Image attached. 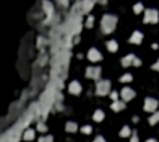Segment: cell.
<instances>
[{
  "instance_id": "6da1fadb",
  "label": "cell",
  "mask_w": 159,
  "mask_h": 142,
  "mask_svg": "<svg viewBox=\"0 0 159 142\" xmlns=\"http://www.w3.org/2000/svg\"><path fill=\"white\" fill-rule=\"evenodd\" d=\"M116 23H117V18L113 15H104L101 20V30L105 34H109L115 30Z\"/></svg>"
},
{
  "instance_id": "7a4b0ae2",
  "label": "cell",
  "mask_w": 159,
  "mask_h": 142,
  "mask_svg": "<svg viewBox=\"0 0 159 142\" xmlns=\"http://www.w3.org/2000/svg\"><path fill=\"white\" fill-rule=\"evenodd\" d=\"M159 20V14L156 10H146L144 14V23H156Z\"/></svg>"
},
{
  "instance_id": "3957f363",
  "label": "cell",
  "mask_w": 159,
  "mask_h": 142,
  "mask_svg": "<svg viewBox=\"0 0 159 142\" xmlns=\"http://www.w3.org/2000/svg\"><path fill=\"white\" fill-rule=\"evenodd\" d=\"M109 89H110V83L108 81V80H102V81L97 83V88H96L97 95L104 96L109 92Z\"/></svg>"
},
{
  "instance_id": "277c9868",
  "label": "cell",
  "mask_w": 159,
  "mask_h": 142,
  "mask_svg": "<svg viewBox=\"0 0 159 142\" xmlns=\"http://www.w3.org/2000/svg\"><path fill=\"white\" fill-rule=\"evenodd\" d=\"M100 74H101V69H100L99 66H89V68H86L85 76L88 77V79L97 80L100 77Z\"/></svg>"
},
{
  "instance_id": "5b68a950",
  "label": "cell",
  "mask_w": 159,
  "mask_h": 142,
  "mask_svg": "<svg viewBox=\"0 0 159 142\" xmlns=\"http://www.w3.org/2000/svg\"><path fill=\"white\" fill-rule=\"evenodd\" d=\"M156 107H158V100H155V99L152 98H147L144 100V110L146 111H155Z\"/></svg>"
},
{
  "instance_id": "8992f818",
  "label": "cell",
  "mask_w": 159,
  "mask_h": 142,
  "mask_svg": "<svg viewBox=\"0 0 159 142\" xmlns=\"http://www.w3.org/2000/svg\"><path fill=\"white\" fill-rule=\"evenodd\" d=\"M121 98H123L124 101L132 100V99L135 98V91L131 89V88H128V87H124L123 89H121Z\"/></svg>"
},
{
  "instance_id": "52a82bcc",
  "label": "cell",
  "mask_w": 159,
  "mask_h": 142,
  "mask_svg": "<svg viewBox=\"0 0 159 142\" xmlns=\"http://www.w3.org/2000/svg\"><path fill=\"white\" fill-rule=\"evenodd\" d=\"M88 58H89V61H92V62H97V61H100V60L102 58V56H101V53H100L99 50L93 47V49L89 50Z\"/></svg>"
},
{
  "instance_id": "ba28073f",
  "label": "cell",
  "mask_w": 159,
  "mask_h": 142,
  "mask_svg": "<svg viewBox=\"0 0 159 142\" xmlns=\"http://www.w3.org/2000/svg\"><path fill=\"white\" fill-rule=\"evenodd\" d=\"M142 39H143V34L140 33V31H135V33L131 35V38H129V42H131V44L139 45V44H142Z\"/></svg>"
},
{
  "instance_id": "9c48e42d",
  "label": "cell",
  "mask_w": 159,
  "mask_h": 142,
  "mask_svg": "<svg viewBox=\"0 0 159 142\" xmlns=\"http://www.w3.org/2000/svg\"><path fill=\"white\" fill-rule=\"evenodd\" d=\"M69 91L73 95H77V93L81 92V84L78 81H72L69 85Z\"/></svg>"
},
{
  "instance_id": "30bf717a",
  "label": "cell",
  "mask_w": 159,
  "mask_h": 142,
  "mask_svg": "<svg viewBox=\"0 0 159 142\" xmlns=\"http://www.w3.org/2000/svg\"><path fill=\"white\" fill-rule=\"evenodd\" d=\"M134 60H135V56L134 54H128L127 57H124L123 60H121V65H123V66L134 65Z\"/></svg>"
},
{
  "instance_id": "8fae6325",
  "label": "cell",
  "mask_w": 159,
  "mask_h": 142,
  "mask_svg": "<svg viewBox=\"0 0 159 142\" xmlns=\"http://www.w3.org/2000/svg\"><path fill=\"white\" fill-rule=\"evenodd\" d=\"M125 107V104H124V101H113V104L110 106V108L113 110V111H121V110Z\"/></svg>"
},
{
  "instance_id": "7c38bea8",
  "label": "cell",
  "mask_w": 159,
  "mask_h": 142,
  "mask_svg": "<svg viewBox=\"0 0 159 142\" xmlns=\"http://www.w3.org/2000/svg\"><path fill=\"white\" fill-rule=\"evenodd\" d=\"M107 47H108V50H109V52H112V53H115V52H117V49H119V45H117V42L116 41H109L107 44Z\"/></svg>"
},
{
  "instance_id": "4fadbf2b",
  "label": "cell",
  "mask_w": 159,
  "mask_h": 142,
  "mask_svg": "<svg viewBox=\"0 0 159 142\" xmlns=\"http://www.w3.org/2000/svg\"><path fill=\"white\" fill-rule=\"evenodd\" d=\"M34 137H35V131L31 130V128L26 130V131H24V134H23V138L26 139V141H31V139H34Z\"/></svg>"
},
{
  "instance_id": "5bb4252c",
  "label": "cell",
  "mask_w": 159,
  "mask_h": 142,
  "mask_svg": "<svg viewBox=\"0 0 159 142\" xmlns=\"http://www.w3.org/2000/svg\"><path fill=\"white\" fill-rule=\"evenodd\" d=\"M77 130H78V127L74 122H67L66 123V131H69V133H75Z\"/></svg>"
},
{
  "instance_id": "9a60e30c",
  "label": "cell",
  "mask_w": 159,
  "mask_h": 142,
  "mask_svg": "<svg viewBox=\"0 0 159 142\" xmlns=\"http://www.w3.org/2000/svg\"><path fill=\"white\" fill-rule=\"evenodd\" d=\"M104 112L101 111V110H97L96 112H94V115H93V119L96 120V122H101L102 119H104Z\"/></svg>"
},
{
  "instance_id": "2e32d148",
  "label": "cell",
  "mask_w": 159,
  "mask_h": 142,
  "mask_svg": "<svg viewBox=\"0 0 159 142\" xmlns=\"http://www.w3.org/2000/svg\"><path fill=\"white\" fill-rule=\"evenodd\" d=\"M129 134H131V130H129L128 126H124V127L120 130V137H123V138H125V137H129Z\"/></svg>"
},
{
  "instance_id": "e0dca14e",
  "label": "cell",
  "mask_w": 159,
  "mask_h": 142,
  "mask_svg": "<svg viewBox=\"0 0 159 142\" xmlns=\"http://www.w3.org/2000/svg\"><path fill=\"white\" fill-rule=\"evenodd\" d=\"M143 11V4L142 3H137L134 6V12L135 14H140V12Z\"/></svg>"
},
{
  "instance_id": "ac0fdd59",
  "label": "cell",
  "mask_w": 159,
  "mask_h": 142,
  "mask_svg": "<svg viewBox=\"0 0 159 142\" xmlns=\"http://www.w3.org/2000/svg\"><path fill=\"white\" fill-rule=\"evenodd\" d=\"M131 80H132V76L129 73H127V74H124V76L120 77V81L121 83H129Z\"/></svg>"
},
{
  "instance_id": "d6986e66",
  "label": "cell",
  "mask_w": 159,
  "mask_h": 142,
  "mask_svg": "<svg viewBox=\"0 0 159 142\" xmlns=\"http://www.w3.org/2000/svg\"><path fill=\"white\" fill-rule=\"evenodd\" d=\"M158 120H159V112H156V114H154L150 118V123H151V125H155V123L158 122Z\"/></svg>"
},
{
  "instance_id": "ffe728a7",
  "label": "cell",
  "mask_w": 159,
  "mask_h": 142,
  "mask_svg": "<svg viewBox=\"0 0 159 142\" xmlns=\"http://www.w3.org/2000/svg\"><path fill=\"white\" fill-rule=\"evenodd\" d=\"M38 142H53V137L49 135V137H42V138H39V141Z\"/></svg>"
},
{
  "instance_id": "44dd1931",
  "label": "cell",
  "mask_w": 159,
  "mask_h": 142,
  "mask_svg": "<svg viewBox=\"0 0 159 142\" xmlns=\"http://www.w3.org/2000/svg\"><path fill=\"white\" fill-rule=\"evenodd\" d=\"M81 131H82V133H85V134L92 133V126H84V127L81 128Z\"/></svg>"
},
{
  "instance_id": "7402d4cb",
  "label": "cell",
  "mask_w": 159,
  "mask_h": 142,
  "mask_svg": "<svg viewBox=\"0 0 159 142\" xmlns=\"http://www.w3.org/2000/svg\"><path fill=\"white\" fill-rule=\"evenodd\" d=\"M93 26V17L88 18V22H86V27H92Z\"/></svg>"
},
{
  "instance_id": "603a6c76",
  "label": "cell",
  "mask_w": 159,
  "mask_h": 142,
  "mask_svg": "<svg viewBox=\"0 0 159 142\" xmlns=\"http://www.w3.org/2000/svg\"><path fill=\"white\" fill-rule=\"evenodd\" d=\"M38 130H39V131H42V133H43V131H46V130H47V127H46V126L43 125V123H39V125H38Z\"/></svg>"
},
{
  "instance_id": "cb8c5ba5",
  "label": "cell",
  "mask_w": 159,
  "mask_h": 142,
  "mask_svg": "<svg viewBox=\"0 0 159 142\" xmlns=\"http://www.w3.org/2000/svg\"><path fill=\"white\" fill-rule=\"evenodd\" d=\"M134 65H135V66H140V65H142V61H140L137 57H135V60H134Z\"/></svg>"
},
{
  "instance_id": "d4e9b609",
  "label": "cell",
  "mask_w": 159,
  "mask_h": 142,
  "mask_svg": "<svg viewBox=\"0 0 159 142\" xmlns=\"http://www.w3.org/2000/svg\"><path fill=\"white\" fill-rule=\"evenodd\" d=\"M110 99L116 101V99H117V92H115V91H113V92L110 93Z\"/></svg>"
},
{
  "instance_id": "484cf974",
  "label": "cell",
  "mask_w": 159,
  "mask_h": 142,
  "mask_svg": "<svg viewBox=\"0 0 159 142\" xmlns=\"http://www.w3.org/2000/svg\"><path fill=\"white\" fill-rule=\"evenodd\" d=\"M131 142H139V138H137L136 133H135V134H134V137L131 138Z\"/></svg>"
},
{
  "instance_id": "4316f807",
  "label": "cell",
  "mask_w": 159,
  "mask_h": 142,
  "mask_svg": "<svg viewBox=\"0 0 159 142\" xmlns=\"http://www.w3.org/2000/svg\"><path fill=\"white\" fill-rule=\"evenodd\" d=\"M93 142H107V141H105V139L104 138H102V137H97V138L96 139H94V141Z\"/></svg>"
},
{
  "instance_id": "83f0119b",
  "label": "cell",
  "mask_w": 159,
  "mask_h": 142,
  "mask_svg": "<svg viewBox=\"0 0 159 142\" xmlns=\"http://www.w3.org/2000/svg\"><path fill=\"white\" fill-rule=\"evenodd\" d=\"M152 69H155V71L159 72V60L156 61V64H154V65H152Z\"/></svg>"
},
{
  "instance_id": "f1b7e54d",
  "label": "cell",
  "mask_w": 159,
  "mask_h": 142,
  "mask_svg": "<svg viewBox=\"0 0 159 142\" xmlns=\"http://www.w3.org/2000/svg\"><path fill=\"white\" fill-rule=\"evenodd\" d=\"M99 2H100L101 4H107V3H108V0H99Z\"/></svg>"
},
{
  "instance_id": "f546056e",
  "label": "cell",
  "mask_w": 159,
  "mask_h": 142,
  "mask_svg": "<svg viewBox=\"0 0 159 142\" xmlns=\"http://www.w3.org/2000/svg\"><path fill=\"white\" fill-rule=\"evenodd\" d=\"M146 142H156V139H147Z\"/></svg>"
}]
</instances>
